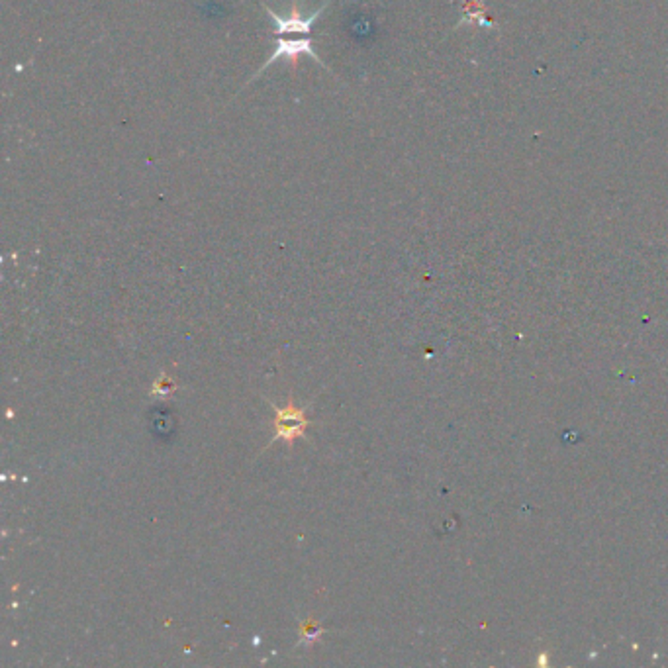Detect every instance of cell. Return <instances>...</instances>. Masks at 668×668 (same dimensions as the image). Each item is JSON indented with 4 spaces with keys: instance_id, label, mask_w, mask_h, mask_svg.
Segmentation results:
<instances>
[{
    "instance_id": "obj_2",
    "label": "cell",
    "mask_w": 668,
    "mask_h": 668,
    "mask_svg": "<svg viewBox=\"0 0 668 668\" xmlns=\"http://www.w3.org/2000/svg\"><path fill=\"white\" fill-rule=\"evenodd\" d=\"M300 55H310L317 65H322L324 69H330L327 65H324V61L320 57H317L310 38H302V39H284V38H279V42H276V49L273 51V55L269 59H266L265 63L261 65V69L257 71V73L249 79V83H251V80H255L257 77H261L265 73V71L269 69L275 63V61H279V59H289L291 67L294 69L296 67V61H298V57H300Z\"/></svg>"
},
{
    "instance_id": "obj_4",
    "label": "cell",
    "mask_w": 668,
    "mask_h": 668,
    "mask_svg": "<svg viewBox=\"0 0 668 668\" xmlns=\"http://www.w3.org/2000/svg\"><path fill=\"white\" fill-rule=\"evenodd\" d=\"M174 390H177V386H174V380L169 378L165 373H161V376L156 380V385H153L151 388V394L165 398L171 393H174Z\"/></svg>"
},
{
    "instance_id": "obj_1",
    "label": "cell",
    "mask_w": 668,
    "mask_h": 668,
    "mask_svg": "<svg viewBox=\"0 0 668 668\" xmlns=\"http://www.w3.org/2000/svg\"><path fill=\"white\" fill-rule=\"evenodd\" d=\"M269 404L275 408V414H276L275 416V437H273V441L283 439L289 445H292L294 439L304 437V429L310 426V419L306 418L304 408H298L296 404H292V400L284 408L275 406L273 402H269Z\"/></svg>"
},
{
    "instance_id": "obj_3",
    "label": "cell",
    "mask_w": 668,
    "mask_h": 668,
    "mask_svg": "<svg viewBox=\"0 0 668 668\" xmlns=\"http://www.w3.org/2000/svg\"><path fill=\"white\" fill-rule=\"evenodd\" d=\"M327 4H330V3H326L324 6L314 10V13L308 14V16H302L300 8H298V3L292 4L289 16L275 14L269 6H266V14H269L273 18L275 30H276V34H279V36H284V34H306L308 36V34H310L312 26L316 24V20L320 18L324 10L327 8Z\"/></svg>"
},
{
    "instance_id": "obj_5",
    "label": "cell",
    "mask_w": 668,
    "mask_h": 668,
    "mask_svg": "<svg viewBox=\"0 0 668 668\" xmlns=\"http://www.w3.org/2000/svg\"><path fill=\"white\" fill-rule=\"evenodd\" d=\"M322 633V627L316 625L314 621H308L302 625V641L304 643H312L317 639V635Z\"/></svg>"
}]
</instances>
